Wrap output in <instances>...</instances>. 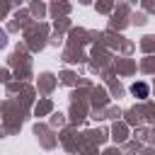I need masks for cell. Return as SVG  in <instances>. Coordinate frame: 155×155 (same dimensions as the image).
Instances as JSON below:
<instances>
[{
	"label": "cell",
	"instance_id": "cell-1",
	"mask_svg": "<svg viewBox=\"0 0 155 155\" xmlns=\"http://www.w3.org/2000/svg\"><path fill=\"white\" fill-rule=\"evenodd\" d=\"M131 92H133V94H138V97H148V87H145L143 82L133 85V87H131Z\"/></svg>",
	"mask_w": 155,
	"mask_h": 155
}]
</instances>
